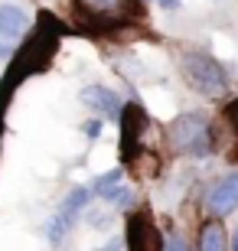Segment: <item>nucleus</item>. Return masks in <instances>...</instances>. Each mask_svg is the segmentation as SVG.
<instances>
[{
    "label": "nucleus",
    "instance_id": "9b49d317",
    "mask_svg": "<svg viewBox=\"0 0 238 251\" xmlns=\"http://www.w3.org/2000/svg\"><path fill=\"white\" fill-rule=\"evenodd\" d=\"M225 134H229V144H225V153H229L232 160H238V101H232L229 108H225Z\"/></svg>",
    "mask_w": 238,
    "mask_h": 251
},
{
    "label": "nucleus",
    "instance_id": "39448f33",
    "mask_svg": "<svg viewBox=\"0 0 238 251\" xmlns=\"http://www.w3.org/2000/svg\"><path fill=\"white\" fill-rule=\"evenodd\" d=\"M128 251H163V232L157 228L154 215L147 209H137V212L128 215Z\"/></svg>",
    "mask_w": 238,
    "mask_h": 251
},
{
    "label": "nucleus",
    "instance_id": "423d86ee",
    "mask_svg": "<svg viewBox=\"0 0 238 251\" xmlns=\"http://www.w3.org/2000/svg\"><path fill=\"white\" fill-rule=\"evenodd\" d=\"M26 29H29L26 10L17 3H0V59H10L17 52Z\"/></svg>",
    "mask_w": 238,
    "mask_h": 251
},
{
    "label": "nucleus",
    "instance_id": "dca6fc26",
    "mask_svg": "<svg viewBox=\"0 0 238 251\" xmlns=\"http://www.w3.org/2000/svg\"><path fill=\"white\" fill-rule=\"evenodd\" d=\"M232 251H238V232H235V245H232Z\"/></svg>",
    "mask_w": 238,
    "mask_h": 251
},
{
    "label": "nucleus",
    "instance_id": "1a4fd4ad",
    "mask_svg": "<svg viewBox=\"0 0 238 251\" xmlns=\"http://www.w3.org/2000/svg\"><path fill=\"white\" fill-rule=\"evenodd\" d=\"M82 101H85V108H92L101 118H118L121 108H124V101H121L111 88H105V85H88V88H82Z\"/></svg>",
    "mask_w": 238,
    "mask_h": 251
},
{
    "label": "nucleus",
    "instance_id": "9d476101",
    "mask_svg": "<svg viewBox=\"0 0 238 251\" xmlns=\"http://www.w3.org/2000/svg\"><path fill=\"white\" fill-rule=\"evenodd\" d=\"M199 251H229V235L222 228V219H209L199 228Z\"/></svg>",
    "mask_w": 238,
    "mask_h": 251
},
{
    "label": "nucleus",
    "instance_id": "4468645a",
    "mask_svg": "<svg viewBox=\"0 0 238 251\" xmlns=\"http://www.w3.org/2000/svg\"><path fill=\"white\" fill-rule=\"evenodd\" d=\"M85 134H88V137H98V134H101V121H88V124H85Z\"/></svg>",
    "mask_w": 238,
    "mask_h": 251
},
{
    "label": "nucleus",
    "instance_id": "2eb2a0df",
    "mask_svg": "<svg viewBox=\"0 0 238 251\" xmlns=\"http://www.w3.org/2000/svg\"><path fill=\"white\" fill-rule=\"evenodd\" d=\"M160 3H163L166 10H173V7H180V0H160Z\"/></svg>",
    "mask_w": 238,
    "mask_h": 251
},
{
    "label": "nucleus",
    "instance_id": "f8f14e48",
    "mask_svg": "<svg viewBox=\"0 0 238 251\" xmlns=\"http://www.w3.org/2000/svg\"><path fill=\"white\" fill-rule=\"evenodd\" d=\"M121 176H124V170H121V167H114L111 173H101V176L95 179L92 193H98V196H108V193H114V189L121 186Z\"/></svg>",
    "mask_w": 238,
    "mask_h": 251
},
{
    "label": "nucleus",
    "instance_id": "7ed1b4c3",
    "mask_svg": "<svg viewBox=\"0 0 238 251\" xmlns=\"http://www.w3.org/2000/svg\"><path fill=\"white\" fill-rule=\"evenodd\" d=\"M75 7L95 26H118V23L134 20L137 13L134 0H75Z\"/></svg>",
    "mask_w": 238,
    "mask_h": 251
},
{
    "label": "nucleus",
    "instance_id": "20e7f679",
    "mask_svg": "<svg viewBox=\"0 0 238 251\" xmlns=\"http://www.w3.org/2000/svg\"><path fill=\"white\" fill-rule=\"evenodd\" d=\"M88 196H92V189L75 186L72 193L62 199L59 212H55V215H53V222H49V242H53V245H62V242H65V235L72 232V225L79 222V215L85 212V205H88Z\"/></svg>",
    "mask_w": 238,
    "mask_h": 251
},
{
    "label": "nucleus",
    "instance_id": "f257e3e1",
    "mask_svg": "<svg viewBox=\"0 0 238 251\" xmlns=\"http://www.w3.org/2000/svg\"><path fill=\"white\" fill-rule=\"evenodd\" d=\"M180 72H183V82L192 92H199L202 98H225L229 95V75H225L222 62H215L206 49H186L180 56Z\"/></svg>",
    "mask_w": 238,
    "mask_h": 251
},
{
    "label": "nucleus",
    "instance_id": "f03ea898",
    "mask_svg": "<svg viewBox=\"0 0 238 251\" xmlns=\"http://www.w3.org/2000/svg\"><path fill=\"white\" fill-rule=\"evenodd\" d=\"M166 140H170V150L173 153H183V157H209L212 150V121L202 111H189L180 114L170 130H166Z\"/></svg>",
    "mask_w": 238,
    "mask_h": 251
},
{
    "label": "nucleus",
    "instance_id": "6e6552de",
    "mask_svg": "<svg viewBox=\"0 0 238 251\" xmlns=\"http://www.w3.org/2000/svg\"><path fill=\"white\" fill-rule=\"evenodd\" d=\"M206 209H209L212 219H225L238 209V173H229V176H222L215 186L209 189L206 196Z\"/></svg>",
    "mask_w": 238,
    "mask_h": 251
},
{
    "label": "nucleus",
    "instance_id": "ddd939ff",
    "mask_svg": "<svg viewBox=\"0 0 238 251\" xmlns=\"http://www.w3.org/2000/svg\"><path fill=\"white\" fill-rule=\"evenodd\" d=\"M163 251H192L189 242H186L180 232H166V242H163Z\"/></svg>",
    "mask_w": 238,
    "mask_h": 251
},
{
    "label": "nucleus",
    "instance_id": "0eeeda50",
    "mask_svg": "<svg viewBox=\"0 0 238 251\" xmlns=\"http://www.w3.org/2000/svg\"><path fill=\"white\" fill-rule=\"evenodd\" d=\"M121 153H124V160L131 157H137L140 153V137H144V130H147V111L140 108V104H124L121 108Z\"/></svg>",
    "mask_w": 238,
    "mask_h": 251
}]
</instances>
